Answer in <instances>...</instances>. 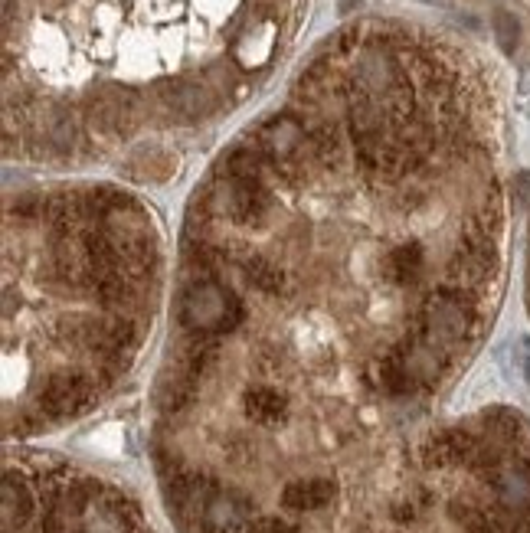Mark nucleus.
Wrapping results in <instances>:
<instances>
[{
  "label": "nucleus",
  "mask_w": 530,
  "mask_h": 533,
  "mask_svg": "<svg viewBox=\"0 0 530 533\" xmlns=\"http://www.w3.org/2000/svg\"><path fill=\"white\" fill-rule=\"evenodd\" d=\"M213 207L236 226H262L272 210V190L262 177H226L213 184Z\"/></svg>",
  "instance_id": "7ed1b4c3"
},
{
  "label": "nucleus",
  "mask_w": 530,
  "mask_h": 533,
  "mask_svg": "<svg viewBox=\"0 0 530 533\" xmlns=\"http://www.w3.org/2000/svg\"><path fill=\"white\" fill-rule=\"evenodd\" d=\"M495 36H498V43H501L504 53H514L517 36H521V27H517V20L508 14V10H498V14H495Z\"/></svg>",
  "instance_id": "6e6552de"
},
{
  "label": "nucleus",
  "mask_w": 530,
  "mask_h": 533,
  "mask_svg": "<svg viewBox=\"0 0 530 533\" xmlns=\"http://www.w3.org/2000/svg\"><path fill=\"white\" fill-rule=\"evenodd\" d=\"M236 269H239V275H243V282L249 288H256L259 295H269V298H288V295H292L285 275L275 269V262H269L265 256H243L236 262Z\"/></svg>",
  "instance_id": "423d86ee"
},
{
  "label": "nucleus",
  "mask_w": 530,
  "mask_h": 533,
  "mask_svg": "<svg viewBox=\"0 0 530 533\" xmlns=\"http://www.w3.org/2000/svg\"><path fill=\"white\" fill-rule=\"evenodd\" d=\"M252 144L262 151L269 167H275V171H292L301 161V154H305V144L311 141H308V128L295 115L285 112L265 121L256 131V138H252Z\"/></svg>",
  "instance_id": "20e7f679"
},
{
  "label": "nucleus",
  "mask_w": 530,
  "mask_h": 533,
  "mask_svg": "<svg viewBox=\"0 0 530 533\" xmlns=\"http://www.w3.org/2000/svg\"><path fill=\"white\" fill-rule=\"evenodd\" d=\"M177 321L187 334L220 337L233 334L246 321V305L236 288L220 282V275H187L177 295Z\"/></svg>",
  "instance_id": "f03ea898"
},
{
  "label": "nucleus",
  "mask_w": 530,
  "mask_h": 533,
  "mask_svg": "<svg viewBox=\"0 0 530 533\" xmlns=\"http://www.w3.org/2000/svg\"><path fill=\"white\" fill-rule=\"evenodd\" d=\"M524 377H527V383H530V354L524 357Z\"/></svg>",
  "instance_id": "9d476101"
},
{
  "label": "nucleus",
  "mask_w": 530,
  "mask_h": 533,
  "mask_svg": "<svg viewBox=\"0 0 530 533\" xmlns=\"http://www.w3.org/2000/svg\"><path fill=\"white\" fill-rule=\"evenodd\" d=\"M419 4H432V7L439 4V7H445V4H449V0H419Z\"/></svg>",
  "instance_id": "1a4fd4ad"
},
{
  "label": "nucleus",
  "mask_w": 530,
  "mask_h": 533,
  "mask_svg": "<svg viewBox=\"0 0 530 533\" xmlns=\"http://www.w3.org/2000/svg\"><path fill=\"white\" fill-rule=\"evenodd\" d=\"M161 95H164V102L184 118H203L213 112L210 92L197 86V82H164Z\"/></svg>",
  "instance_id": "0eeeda50"
},
{
  "label": "nucleus",
  "mask_w": 530,
  "mask_h": 533,
  "mask_svg": "<svg viewBox=\"0 0 530 533\" xmlns=\"http://www.w3.org/2000/svg\"><path fill=\"white\" fill-rule=\"evenodd\" d=\"M4 533H154L115 481L53 455H14L4 468Z\"/></svg>",
  "instance_id": "f257e3e1"
},
{
  "label": "nucleus",
  "mask_w": 530,
  "mask_h": 533,
  "mask_svg": "<svg viewBox=\"0 0 530 533\" xmlns=\"http://www.w3.org/2000/svg\"><path fill=\"white\" fill-rule=\"evenodd\" d=\"M380 275L390 285H416L426 275V249L423 242H403L390 249L380 262Z\"/></svg>",
  "instance_id": "39448f33"
}]
</instances>
